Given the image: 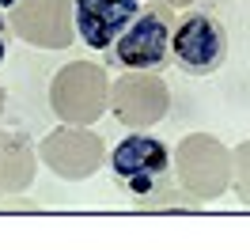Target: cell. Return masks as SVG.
<instances>
[{
	"instance_id": "1",
	"label": "cell",
	"mask_w": 250,
	"mask_h": 250,
	"mask_svg": "<svg viewBox=\"0 0 250 250\" xmlns=\"http://www.w3.org/2000/svg\"><path fill=\"white\" fill-rule=\"evenodd\" d=\"M171 61L186 76H212L228 61V31L216 12L189 8L178 27H171Z\"/></svg>"
},
{
	"instance_id": "5",
	"label": "cell",
	"mask_w": 250,
	"mask_h": 250,
	"mask_svg": "<svg viewBox=\"0 0 250 250\" xmlns=\"http://www.w3.org/2000/svg\"><path fill=\"white\" fill-rule=\"evenodd\" d=\"M8 57V19L0 16V61Z\"/></svg>"
},
{
	"instance_id": "6",
	"label": "cell",
	"mask_w": 250,
	"mask_h": 250,
	"mask_svg": "<svg viewBox=\"0 0 250 250\" xmlns=\"http://www.w3.org/2000/svg\"><path fill=\"white\" fill-rule=\"evenodd\" d=\"M19 0H0V12H4V8H16Z\"/></svg>"
},
{
	"instance_id": "3",
	"label": "cell",
	"mask_w": 250,
	"mask_h": 250,
	"mask_svg": "<svg viewBox=\"0 0 250 250\" xmlns=\"http://www.w3.org/2000/svg\"><path fill=\"white\" fill-rule=\"evenodd\" d=\"M110 61L129 72H159L171 61V23L159 12H137V19L125 27L114 46L106 49Z\"/></svg>"
},
{
	"instance_id": "2",
	"label": "cell",
	"mask_w": 250,
	"mask_h": 250,
	"mask_svg": "<svg viewBox=\"0 0 250 250\" xmlns=\"http://www.w3.org/2000/svg\"><path fill=\"white\" fill-rule=\"evenodd\" d=\"M110 171H114V182L125 186L133 197H152L171 174V152L152 133H129L114 144Z\"/></svg>"
},
{
	"instance_id": "4",
	"label": "cell",
	"mask_w": 250,
	"mask_h": 250,
	"mask_svg": "<svg viewBox=\"0 0 250 250\" xmlns=\"http://www.w3.org/2000/svg\"><path fill=\"white\" fill-rule=\"evenodd\" d=\"M144 0H76V31L83 46L110 49L114 38L137 19Z\"/></svg>"
}]
</instances>
